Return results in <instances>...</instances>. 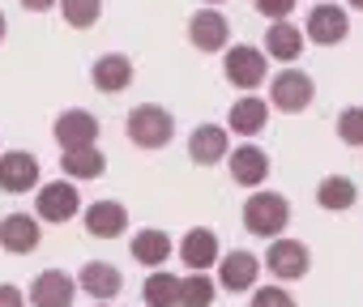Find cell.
Listing matches in <instances>:
<instances>
[{
	"label": "cell",
	"mask_w": 363,
	"mask_h": 307,
	"mask_svg": "<svg viewBox=\"0 0 363 307\" xmlns=\"http://www.w3.org/2000/svg\"><path fill=\"white\" fill-rule=\"evenodd\" d=\"M124 137H128L137 149H162V145H171V137H175V115H171L167 107H158V103H141V107L128 111Z\"/></svg>",
	"instance_id": "cell-1"
},
{
	"label": "cell",
	"mask_w": 363,
	"mask_h": 307,
	"mask_svg": "<svg viewBox=\"0 0 363 307\" xmlns=\"http://www.w3.org/2000/svg\"><path fill=\"white\" fill-rule=\"evenodd\" d=\"M286 222H291L286 197H278V192H252L244 201V226H248V235H257V239H282Z\"/></svg>",
	"instance_id": "cell-2"
},
{
	"label": "cell",
	"mask_w": 363,
	"mask_h": 307,
	"mask_svg": "<svg viewBox=\"0 0 363 307\" xmlns=\"http://www.w3.org/2000/svg\"><path fill=\"white\" fill-rule=\"evenodd\" d=\"M312 98H316V86H312V77L303 73V69H282L274 81H269V103L278 107V111H308L312 107Z\"/></svg>",
	"instance_id": "cell-3"
},
{
	"label": "cell",
	"mask_w": 363,
	"mask_h": 307,
	"mask_svg": "<svg viewBox=\"0 0 363 307\" xmlns=\"http://www.w3.org/2000/svg\"><path fill=\"white\" fill-rule=\"evenodd\" d=\"M303 35H308L312 43H320V47H333V43H342V39L350 35V18H346L342 5L316 0L312 13H308V22H303Z\"/></svg>",
	"instance_id": "cell-4"
},
{
	"label": "cell",
	"mask_w": 363,
	"mask_h": 307,
	"mask_svg": "<svg viewBox=\"0 0 363 307\" xmlns=\"http://www.w3.org/2000/svg\"><path fill=\"white\" fill-rule=\"evenodd\" d=\"M265 269H269L278 282H299V277L312 269V252H308V243H299V239H274L269 252H265Z\"/></svg>",
	"instance_id": "cell-5"
},
{
	"label": "cell",
	"mask_w": 363,
	"mask_h": 307,
	"mask_svg": "<svg viewBox=\"0 0 363 307\" xmlns=\"http://www.w3.org/2000/svg\"><path fill=\"white\" fill-rule=\"evenodd\" d=\"M223 73H227L231 86L257 90V86L265 81V52L252 47V43H235V47L227 52V60H223Z\"/></svg>",
	"instance_id": "cell-6"
},
{
	"label": "cell",
	"mask_w": 363,
	"mask_h": 307,
	"mask_svg": "<svg viewBox=\"0 0 363 307\" xmlns=\"http://www.w3.org/2000/svg\"><path fill=\"white\" fill-rule=\"evenodd\" d=\"M35 209H39V218L43 222H69V218H77V209H82V197H77V188H73V180H56V184H43L39 188V197H35Z\"/></svg>",
	"instance_id": "cell-7"
},
{
	"label": "cell",
	"mask_w": 363,
	"mask_h": 307,
	"mask_svg": "<svg viewBox=\"0 0 363 307\" xmlns=\"http://www.w3.org/2000/svg\"><path fill=\"white\" fill-rule=\"evenodd\" d=\"M52 137L60 141V149H86V145L99 141V120L90 111H82V107H69V111L56 115Z\"/></svg>",
	"instance_id": "cell-8"
},
{
	"label": "cell",
	"mask_w": 363,
	"mask_h": 307,
	"mask_svg": "<svg viewBox=\"0 0 363 307\" xmlns=\"http://www.w3.org/2000/svg\"><path fill=\"white\" fill-rule=\"evenodd\" d=\"M77 277H69L65 269H43L35 282H30V303L35 307H73L77 299Z\"/></svg>",
	"instance_id": "cell-9"
},
{
	"label": "cell",
	"mask_w": 363,
	"mask_h": 307,
	"mask_svg": "<svg viewBox=\"0 0 363 307\" xmlns=\"http://www.w3.org/2000/svg\"><path fill=\"white\" fill-rule=\"evenodd\" d=\"M39 188V158L26 149H9L0 154V192H30Z\"/></svg>",
	"instance_id": "cell-10"
},
{
	"label": "cell",
	"mask_w": 363,
	"mask_h": 307,
	"mask_svg": "<svg viewBox=\"0 0 363 307\" xmlns=\"http://www.w3.org/2000/svg\"><path fill=\"white\" fill-rule=\"evenodd\" d=\"M189 158H193L197 167H218L223 158H231L227 128H223V124H201V128H193V137H189Z\"/></svg>",
	"instance_id": "cell-11"
},
{
	"label": "cell",
	"mask_w": 363,
	"mask_h": 307,
	"mask_svg": "<svg viewBox=\"0 0 363 307\" xmlns=\"http://www.w3.org/2000/svg\"><path fill=\"white\" fill-rule=\"evenodd\" d=\"M43 239V222H35L30 214H5L0 218V248L13 252V256H26L35 252Z\"/></svg>",
	"instance_id": "cell-12"
},
{
	"label": "cell",
	"mask_w": 363,
	"mask_h": 307,
	"mask_svg": "<svg viewBox=\"0 0 363 307\" xmlns=\"http://www.w3.org/2000/svg\"><path fill=\"white\" fill-rule=\"evenodd\" d=\"M227 18L218 13V9H197L193 18H189V43L197 47V52H223L227 47Z\"/></svg>",
	"instance_id": "cell-13"
},
{
	"label": "cell",
	"mask_w": 363,
	"mask_h": 307,
	"mask_svg": "<svg viewBox=\"0 0 363 307\" xmlns=\"http://www.w3.org/2000/svg\"><path fill=\"white\" fill-rule=\"evenodd\" d=\"M231 180L240 184V188H257V184H265V175H269V154L261 149V145H240V149H231Z\"/></svg>",
	"instance_id": "cell-14"
},
{
	"label": "cell",
	"mask_w": 363,
	"mask_h": 307,
	"mask_svg": "<svg viewBox=\"0 0 363 307\" xmlns=\"http://www.w3.org/2000/svg\"><path fill=\"white\" fill-rule=\"evenodd\" d=\"M77 286H82L90 299H99V303H111V299L124 290V277H120V269H116V265H107V260H90V265H82V273H77Z\"/></svg>",
	"instance_id": "cell-15"
},
{
	"label": "cell",
	"mask_w": 363,
	"mask_h": 307,
	"mask_svg": "<svg viewBox=\"0 0 363 307\" xmlns=\"http://www.w3.org/2000/svg\"><path fill=\"white\" fill-rule=\"evenodd\" d=\"M257 273H261V260L252 252H231L218 260V286L240 294V290H252L257 286Z\"/></svg>",
	"instance_id": "cell-16"
},
{
	"label": "cell",
	"mask_w": 363,
	"mask_h": 307,
	"mask_svg": "<svg viewBox=\"0 0 363 307\" xmlns=\"http://www.w3.org/2000/svg\"><path fill=\"white\" fill-rule=\"evenodd\" d=\"M175 252H179V260H184L189 269H201V273H206L214 260H223V252H218V235L206 231V226H193L184 239H179Z\"/></svg>",
	"instance_id": "cell-17"
},
{
	"label": "cell",
	"mask_w": 363,
	"mask_h": 307,
	"mask_svg": "<svg viewBox=\"0 0 363 307\" xmlns=\"http://www.w3.org/2000/svg\"><path fill=\"white\" fill-rule=\"evenodd\" d=\"M90 81H94L103 94H120L124 86H133V60H128V56H120V52H107V56H99V60H94Z\"/></svg>",
	"instance_id": "cell-18"
},
{
	"label": "cell",
	"mask_w": 363,
	"mask_h": 307,
	"mask_svg": "<svg viewBox=\"0 0 363 307\" xmlns=\"http://www.w3.org/2000/svg\"><path fill=\"white\" fill-rule=\"evenodd\" d=\"M124 226H128V209H124L120 201H94V205L86 209V231H90L94 239H120Z\"/></svg>",
	"instance_id": "cell-19"
},
{
	"label": "cell",
	"mask_w": 363,
	"mask_h": 307,
	"mask_svg": "<svg viewBox=\"0 0 363 307\" xmlns=\"http://www.w3.org/2000/svg\"><path fill=\"white\" fill-rule=\"evenodd\" d=\"M171 252H175V243H171V235L167 231H137L133 235V260L137 265H145V269H162L167 260H171Z\"/></svg>",
	"instance_id": "cell-20"
},
{
	"label": "cell",
	"mask_w": 363,
	"mask_h": 307,
	"mask_svg": "<svg viewBox=\"0 0 363 307\" xmlns=\"http://www.w3.org/2000/svg\"><path fill=\"white\" fill-rule=\"evenodd\" d=\"M227 124H231V132H240V137H257V132H265V124H269V107H265V98L244 94V98L231 107Z\"/></svg>",
	"instance_id": "cell-21"
},
{
	"label": "cell",
	"mask_w": 363,
	"mask_h": 307,
	"mask_svg": "<svg viewBox=\"0 0 363 307\" xmlns=\"http://www.w3.org/2000/svg\"><path fill=\"white\" fill-rule=\"evenodd\" d=\"M303 39H308V35H303L299 26H291V22H274V26L265 30V56H274V60L291 64V60H299Z\"/></svg>",
	"instance_id": "cell-22"
},
{
	"label": "cell",
	"mask_w": 363,
	"mask_h": 307,
	"mask_svg": "<svg viewBox=\"0 0 363 307\" xmlns=\"http://www.w3.org/2000/svg\"><path fill=\"white\" fill-rule=\"evenodd\" d=\"M60 167H65L69 180H99L107 171V158L99 154V145H86V149H65Z\"/></svg>",
	"instance_id": "cell-23"
},
{
	"label": "cell",
	"mask_w": 363,
	"mask_h": 307,
	"mask_svg": "<svg viewBox=\"0 0 363 307\" xmlns=\"http://www.w3.org/2000/svg\"><path fill=\"white\" fill-rule=\"evenodd\" d=\"M354 201H359V188H354L346 175H325L320 188H316V205L329 209V214H342V209H350Z\"/></svg>",
	"instance_id": "cell-24"
},
{
	"label": "cell",
	"mask_w": 363,
	"mask_h": 307,
	"mask_svg": "<svg viewBox=\"0 0 363 307\" xmlns=\"http://www.w3.org/2000/svg\"><path fill=\"white\" fill-rule=\"evenodd\" d=\"M141 299H145V307H179V277L167 269H150Z\"/></svg>",
	"instance_id": "cell-25"
},
{
	"label": "cell",
	"mask_w": 363,
	"mask_h": 307,
	"mask_svg": "<svg viewBox=\"0 0 363 307\" xmlns=\"http://www.w3.org/2000/svg\"><path fill=\"white\" fill-rule=\"evenodd\" d=\"M218 290L223 286L214 277H206L201 269H193L189 277H179V307H214Z\"/></svg>",
	"instance_id": "cell-26"
},
{
	"label": "cell",
	"mask_w": 363,
	"mask_h": 307,
	"mask_svg": "<svg viewBox=\"0 0 363 307\" xmlns=\"http://www.w3.org/2000/svg\"><path fill=\"white\" fill-rule=\"evenodd\" d=\"M60 13L73 30H90L103 18V0H60Z\"/></svg>",
	"instance_id": "cell-27"
},
{
	"label": "cell",
	"mask_w": 363,
	"mask_h": 307,
	"mask_svg": "<svg viewBox=\"0 0 363 307\" xmlns=\"http://www.w3.org/2000/svg\"><path fill=\"white\" fill-rule=\"evenodd\" d=\"M337 137L346 145H363V107H342L337 115Z\"/></svg>",
	"instance_id": "cell-28"
},
{
	"label": "cell",
	"mask_w": 363,
	"mask_h": 307,
	"mask_svg": "<svg viewBox=\"0 0 363 307\" xmlns=\"http://www.w3.org/2000/svg\"><path fill=\"white\" fill-rule=\"evenodd\" d=\"M252 307H295V299L282 286H265V290H252Z\"/></svg>",
	"instance_id": "cell-29"
},
{
	"label": "cell",
	"mask_w": 363,
	"mask_h": 307,
	"mask_svg": "<svg viewBox=\"0 0 363 307\" xmlns=\"http://www.w3.org/2000/svg\"><path fill=\"white\" fill-rule=\"evenodd\" d=\"M252 5H257V13H261V18L286 22V18H291V9H295V0H252Z\"/></svg>",
	"instance_id": "cell-30"
},
{
	"label": "cell",
	"mask_w": 363,
	"mask_h": 307,
	"mask_svg": "<svg viewBox=\"0 0 363 307\" xmlns=\"http://www.w3.org/2000/svg\"><path fill=\"white\" fill-rule=\"evenodd\" d=\"M0 307H26L22 290H18V286H9V282H0Z\"/></svg>",
	"instance_id": "cell-31"
},
{
	"label": "cell",
	"mask_w": 363,
	"mask_h": 307,
	"mask_svg": "<svg viewBox=\"0 0 363 307\" xmlns=\"http://www.w3.org/2000/svg\"><path fill=\"white\" fill-rule=\"evenodd\" d=\"M18 5H22V9H30V13H48L56 0H18Z\"/></svg>",
	"instance_id": "cell-32"
},
{
	"label": "cell",
	"mask_w": 363,
	"mask_h": 307,
	"mask_svg": "<svg viewBox=\"0 0 363 307\" xmlns=\"http://www.w3.org/2000/svg\"><path fill=\"white\" fill-rule=\"evenodd\" d=\"M5 35H9V22H5V13H0V43H5Z\"/></svg>",
	"instance_id": "cell-33"
},
{
	"label": "cell",
	"mask_w": 363,
	"mask_h": 307,
	"mask_svg": "<svg viewBox=\"0 0 363 307\" xmlns=\"http://www.w3.org/2000/svg\"><path fill=\"white\" fill-rule=\"evenodd\" d=\"M350 9H359V13H363V0H350Z\"/></svg>",
	"instance_id": "cell-34"
},
{
	"label": "cell",
	"mask_w": 363,
	"mask_h": 307,
	"mask_svg": "<svg viewBox=\"0 0 363 307\" xmlns=\"http://www.w3.org/2000/svg\"><path fill=\"white\" fill-rule=\"evenodd\" d=\"M210 5H223V0H210Z\"/></svg>",
	"instance_id": "cell-35"
},
{
	"label": "cell",
	"mask_w": 363,
	"mask_h": 307,
	"mask_svg": "<svg viewBox=\"0 0 363 307\" xmlns=\"http://www.w3.org/2000/svg\"><path fill=\"white\" fill-rule=\"evenodd\" d=\"M99 307H111V303H99Z\"/></svg>",
	"instance_id": "cell-36"
}]
</instances>
